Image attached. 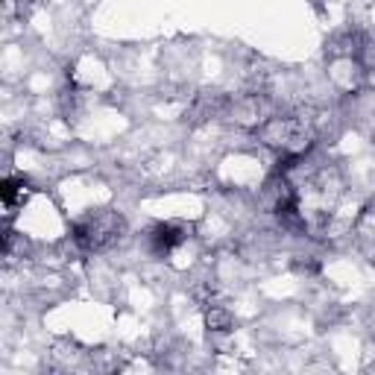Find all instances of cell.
Listing matches in <instances>:
<instances>
[{
	"instance_id": "1",
	"label": "cell",
	"mask_w": 375,
	"mask_h": 375,
	"mask_svg": "<svg viewBox=\"0 0 375 375\" xmlns=\"http://www.w3.org/2000/svg\"><path fill=\"white\" fill-rule=\"evenodd\" d=\"M123 234V220L118 214H91L86 220H79L74 226V238L82 249L88 253H100V249H109L112 244L120 241Z\"/></svg>"
},
{
	"instance_id": "2",
	"label": "cell",
	"mask_w": 375,
	"mask_h": 375,
	"mask_svg": "<svg viewBox=\"0 0 375 375\" xmlns=\"http://www.w3.org/2000/svg\"><path fill=\"white\" fill-rule=\"evenodd\" d=\"M182 241H185V229L176 223H161L152 229V246H156V253H170Z\"/></svg>"
},
{
	"instance_id": "3",
	"label": "cell",
	"mask_w": 375,
	"mask_h": 375,
	"mask_svg": "<svg viewBox=\"0 0 375 375\" xmlns=\"http://www.w3.org/2000/svg\"><path fill=\"white\" fill-rule=\"evenodd\" d=\"M18 179H6V182H3V202L6 205H12V202H15V193H18Z\"/></svg>"
},
{
	"instance_id": "4",
	"label": "cell",
	"mask_w": 375,
	"mask_h": 375,
	"mask_svg": "<svg viewBox=\"0 0 375 375\" xmlns=\"http://www.w3.org/2000/svg\"><path fill=\"white\" fill-rule=\"evenodd\" d=\"M208 326L223 331V328L229 326V317H226V314H220V311H212V314H208Z\"/></svg>"
}]
</instances>
